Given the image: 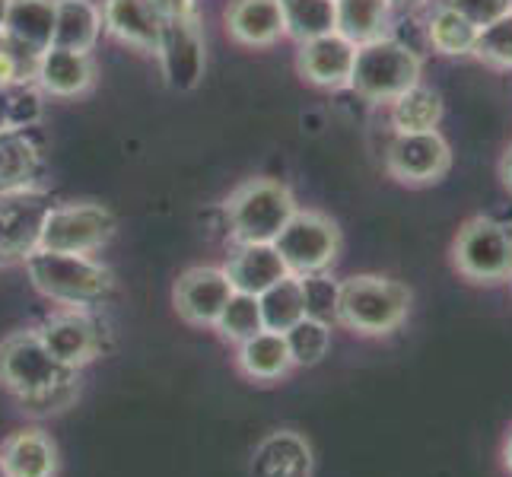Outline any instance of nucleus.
<instances>
[{
    "instance_id": "f257e3e1",
    "label": "nucleus",
    "mask_w": 512,
    "mask_h": 477,
    "mask_svg": "<svg viewBox=\"0 0 512 477\" xmlns=\"http://www.w3.org/2000/svg\"><path fill=\"white\" fill-rule=\"evenodd\" d=\"M0 388L35 417L61 414L80 398V369L51 357L35 328H20L0 341Z\"/></svg>"
},
{
    "instance_id": "f03ea898",
    "label": "nucleus",
    "mask_w": 512,
    "mask_h": 477,
    "mask_svg": "<svg viewBox=\"0 0 512 477\" xmlns=\"http://www.w3.org/2000/svg\"><path fill=\"white\" fill-rule=\"evenodd\" d=\"M29 284L61 309H96L115 290V274L93 255L39 249L23 261Z\"/></svg>"
},
{
    "instance_id": "7ed1b4c3",
    "label": "nucleus",
    "mask_w": 512,
    "mask_h": 477,
    "mask_svg": "<svg viewBox=\"0 0 512 477\" xmlns=\"http://www.w3.org/2000/svg\"><path fill=\"white\" fill-rule=\"evenodd\" d=\"M411 303L414 293L401 280L385 274H353L341 280L334 325L360 334V338H388L408 322Z\"/></svg>"
},
{
    "instance_id": "20e7f679",
    "label": "nucleus",
    "mask_w": 512,
    "mask_h": 477,
    "mask_svg": "<svg viewBox=\"0 0 512 477\" xmlns=\"http://www.w3.org/2000/svg\"><path fill=\"white\" fill-rule=\"evenodd\" d=\"M299 210L293 191L277 179H245L223 204L226 233L233 245L274 242Z\"/></svg>"
},
{
    "instance_id": "39448f33",
    "label": "nucleus",
    "mask_w": 512,
    "mask_h": 477,
    "mask_svg": "<svg viewBox=\"0 0 512 477\" xmlns=\"http://www.w3.org/2000/svg\"><path fill=\"white\" fill-rule=\"evenodd\" d=\"M420 77L423 58L417 55V48L395 39V35H382V39L357 48L350 90L366 102L388 105L401 93H408L414 83H420Z\"/></svg>"
},
{
    "instance_id": "423d86ee",
    "label": "nucleus",
    "mask_w": 512,
    "mask_h": 477,
    "mask_svg": "<svg viewBox=\"0 0 512 477\" xmlns=\"http://www.w3.org/2000/svg\"><path fill=\"white\" fill-rule=\"evenodd\" d=\"M452 268L478 287H500L512 277V223L468 217L452 239Z\"/></svg>"
},
{
    "instance_id": "0eeeda50",
    "label": "nucleus",
    "mask_w": 512,
    "mask_h": 477,
    "mask_svg": "<svg viewBox=\"0 0 512 477\" xmlns=\"http://www.w3.org/2000/svg\"><path fill=\"white\" fill-rule=\"evenodd\" d=\"M341 242V229L328 214L299 207L293 220L274 239V249L280 252L293 277H309L334 268V261L341 258Z\"/></svg>"
},
{
    "instance_id": "6e6552de",
    "label": "nucleus",
    "mask_w": 512,
    "mask_h": 477,
    "mask_svg": "<svg viewBox=\"0 0 512 477\" xmlns=\"http://www.w3.org/2000/svg\"><path fill=\"white\" fill-rule=\"evenodd\" d=\"M118 229L115 214L96 201L55 204L42 229V249L67 255H96L112 242Z\"/></svg>"
},
{
    "instance_id": "1a4fd4ad",
    "label": "nucleus",
    "mask_w": 512,
    "mask_h": 477,
    "mask_svg": "<svg viewBox=\"0 0 512 477\" xmlns=\"http://www.w3.org/2000/svg\"><path fill=\"white\" fill-rule=\"evenodd\" d=\"M51 207L55 204L42 188L0 194V268L23 264L42 249V229Z\"/></svg>"
},
{
    "instance_id": "9d476101",
    "label": "nucleus",
    "mask_w": 512,
    "mask_h": 477,
    "mask_svg": "<svg viewBox=\"0 0 512 477\" xmlns=\"http://www.w3.org/2000/svg\"><path fill=\"white\" fill-rule=\"evenodd\" d=\"M51 357L70 369L96 363L109 350V331L93 315V309H58L35 328Z\"/></svg>"
},
{
    "instance_id": "9b49d317",
    "label": "nucleus",
    "mask_w": 512,
    "mask_h": 477,
    "mask_svg": "<svg viewBox=\"0 0 512 477\" xmlns=\"http://www.w3.org/2000/svg\"><path fill=\"white\" fill-rule=\"evenodd\" d=\"M156 61H160L163 80L175 93L198 90L207 70V42L198 13L179 16V20H166L160 42H156Z\"/></svg>"
},
{
    "instance_id": "f8f14e48",
    "label": "nucleus",
    "mask_w": 512,
    "mask_h": 477,
    "mask_svg": "<svg viewBox=\"0 0 512 477\" xmlns=\"http://www.w3.org/2000/svg\"><path fill=\"white\" fill-rule=\"evenodd\" d=\"M385 169L408 188L439 185L452 169V147L439 131L395 134L385 150Z\"/></svg>"
},
{
    "instance_id": "ddd939ff",
    "label": "nucleus",
    "mask_w": 512,
    "mask_h": 477,
    "mask_svg": "<svg viewBox=\"0 0 512 477\" xmlns=\"http://www.w3.org/2000/svg\"><path fill=\"white\" fill-rule=\"evenodd\" d=\"M229 296H233V284H229L223 268H217V264H194L175 280L172 306L185 325L214 328Z\"/></svg>"
},
{
    "instance_id": "4468645a",
    "label": "nucleus",
    "mask_w": 512,
    "mask_h": 477,
    "mask_svg": "<svg viewBox=\"0 0 512 477\" xmlns=\"http://www.w3.org/2000/svg\"><path fill=\"white\" fill-rule=\"evenodd\" d=\"M353 61H357V45L347 42L341 32H328L319 39H309L296 51V70L306 83L319 90H350Z\"/></svg>"
},
{
    "instance_id": "2eb2a0df",
    "label": "nucleus",
    "mask_w": 512,
    "mask_h": 477,
    "mask_svg": "<svg viewBox=\"0 0 512 477\" xmlns=\"http://www.w3.org/2000/svg\"><path fill=\"white\" fill-rule=\"evenodd\" d=\"M252 477H312L315 474V452L312 443L290 427L271 430L258 439L249 462Z\"/></svg>"
},
{
    "instance_id": "dca6fc26",
    "label": "nucleus",
    "mask_w": 512,
    "mask_h": 477,
    "mask_svg": "<svg viewBox=\"0 0 512 477\" xmlns=\"http://www.w3.org/2000/svg\"><path fill=\"white\" fill-rule=\"evenodd\" d=\"M35 83L45 96L55 99H77L86 96L96 83V61L93 51H70L51 45L39 55V67H35Z\"/></svg>"
},
{
    "instance_id": "f3484780",
    "label": "nucleus",
    "mask_w": 512,
    "mask_h": 477,
    "mask_svg": "<svg viewBox=\"0 0 512 477\" xmlns=\"http://www.w3.org/2000/svg\"><path fill=\"white\" fill-rule=\"evenodd\" d=\"M102 32H109L115 42L156 51L163 32V13L153 7V0H102Z\"/></svg>"
},
{
    "instance_id": "a211bd4d",
    "label": "nucleus",
    "mask_w": 512,
    "mask_h": 477,
    "mask_svg": "<svg viewBox=\"0 0 512 477\" xmlns=\"http://www.w3.org/2000/svg\"><path fill=\"white\" fill-rule=\"evenodd\" d=\"M223 23L229 39L242 48H271L287 39L280 0H229Z\"/></svg>"
},
{
    "instance_id": "6ab92c4d",
    "label": "nucleus",
    "mask_w": 512,
    "mask_h": 477,
    "mask_svg": "<svg viewBox=\"0 0 512 477\" xmlns=\"http://www.w3.org/2000/svg\"><path fill=\"white\" fill-rule=\"evenodd\" d=\"M0 465L10 477H58L61 455L42 427H20L0 443Z\"/></svg>"
},
{
    "instance_id": "aec40b11",
    "label": "nucleus",
    "mask_w": 512,
    "mask_h": 477,
    "mask_svg": "<svg viewBox=\"0 0 512 477\" xmlns=\"http://www.w3.org/2000/svg\"><path fill=\"white\" fill-rule=\"evenodd\" d=\"M223 271L229 277V284L239 293L261 296L268 287H274L277 280H284L290 271L280 252L274 249V242H249V245H233V255L226 258Z\"/></svg>"
},
{
    "instance_id": "412c9836",
    "label": "nucleus",
    "mask_w": 512,
    "mask_h": 477,
    "mask_svg": "<svg viewBox=\"0 0 512 477\" xmlns=\"http://www.w3.org/2000/svg\"><path fill=\"white\" fill-rule=\"evenodd\" d=\"M236 369L245 379L261 382V385L287 379L293 373V360H290L284 334L261 328L252 338L236 344Z\"/></svg>"
},
{
    "instance_id": "4be33fe9",
    "label": "nucleus",
    "mask_w": 512,
    "mask_h": 477,
    "mask_svg": "<svg viewBox=\"0 0 512 477\" xmlns=\"http://www.w3.org/2000/svg\"><path fill=\"white\" fill-rule=\"evenodd\" d=\"M42 153L26 128H0V194L39 188Z\"/></svg>"
},
{
    "instance_id": "5701e85b",
    "label": "nucleus",
    "mask_w": 512,
    "mask_h": 477,
    "mask_svg": "<svg viewBox=\"0 0 512 477\" xmlns=\"http://www.w3.org/2000/svg\"><path fill=\"white\" fill-rule=\"evenodd\" d=\"M4 39L29 55H42L55 42V0H10Z\"/></svg>"
},
{
    "instance_id": "b1692460",
    "label": "nucleus",
    "mask_w": 512,
    "mask_h": 477,
    "mask_svg": "<svg viewBox=\"0 0 512 477\" xmlns=\"http://www.w3.org/2000/svg\"><path fill=\"white\" fill-rule=\"evenodd\" d=\"M392 0H334V32H341L347 42L366 45L382 35H392Z\"/></svg>"
},
{
    "instance_id": "393cba45",
    "label": "nucleus",
    "mask_w": 512,
    "mask_h": 477,
    "mask_svg": "<svg viewBox=\"0 0 512 477\" xmlns=\"http://www.w3.org/2000/svg\"><path fill=\"white\" fill-rule=\"evenodd\" d=\"M102 35V7L96 0H55V42L70 51H93Z\"/></svg>"
},
{
    "instance_id": "a878e982",
    "label": "nucleus",
    "mask_w": 512,
    "mask_h": 477,
    "mask_svg": "<svg viewBox=\"0 0 512 477\" xmlns=\"http://www.w3.org/2000/svg\"><path fill=\"white\" fill-rule=\"evenodd\" d=\"M443 96L427 83H414L408 93H401L395 102H388V121L395 134H420V131H439L443 121Z\"/></svg>"
},
{
    "instance_id": "bb28decb",
    "label": "nucleus",
    "mask_w": 512,
    "mask_h": 477,
    "mask_svg": "<svg viewBox=\"0 0 512 477\" xmlns=\"http://www.w3.org/2000/svg\"><path fill=\"white\" fill-rule=\"evenodd\" d=\"M423 32H427V42L436 55L443 58H465L474 55V42H478V26L468 23L462 13L452 10L449 4H439L427 23H423Z\"/></svg>"
},
{
    "instance_id": "cd10ccee",
    "label": "nucleus",
    "mask_w": 512,
    "mask_h": 477,
    "mask_svg": "<svg viewBox=\"0 0 512 477\" xmlns=\"http://www.w3.org/2000/svg\"><path fill=\"white\" fill-rule=\"evenodd\" d=\"M258 306H261V322L268 331L284 334L287 328H293L306 315V299L299 277L287 274L284 280H277L274 287H268L258 296Z\"/></svg>"
},
{
    "instance_id": "c85d7f7f",
    "label": "nucleus",
    "mask_w": 512,
    "mask_h": 477,
    "mask_svg": "<svg viewBox=\"0 0 512 477\" xmlns=\"http://www.w3.org/2000/svg\"><path fill=\"white\" fill-rule=\"evenodd\" d=\"M287 39L303 45L334 32V0H280Z\"/></svg>"
},
{
    "instance_id": "c756f323",
    "label": "nucleus",
    "mask_w": 512,
    "mask_h": 477,
    "mask_svg": "<svg viewBox=\"0 0 512 477\" xmlns=\"http://www.w3.org/2000/svg\"><path fill=\"white\" fill-rule=\"evenodd\" d=\"M284 341H287V350H290L293 369L319 366L328 357V350H331V325L319 322V318L303 315L293 328L284 331Z\"/></svg>"
},
{
    "instance_id": "7c9ffc66",
    "label": "nucleus",
    "mask_w": 512,
    "mask_h": 477,
    "mask_svg": "<svg viewBox=\"0 0 512 477\" xmlns=\"http://www.w3.org/2000/svg\"><path fill=\"white\" fill-rule=\"evenodd\" d=\"M261 328H264V322H261L258 296L233 290V296L226 299V306L217 318L214 331L229 344H242L245 338H252V334H258Z\"/></svg>"
},
{
    "instance_id": "2f4dec72",
    "label": "nucleus",
    "mask_w": 512,
    "mask_h": 477,
    "mask_svg": "<svg viewBox=\"0 0 512 477\" xmlns=\"http://www.w3.org/2000/svg\"><path fill=\"white\" fill-rule=\"evenodd\" d=\"M303 284V299H306V315L328 322L334 328V318H338V296H341V280H334L331 271L325 274H309L299 277Z\"/></svg>"
},
{
    "instance_id": "473e14b6",
    "label": "nucleus",
    "mask_w": 512,
    "mask_h": 477,
    "mask_svg": "<svg viewBox=\"0 0 512 477\" xmlns=\"http://www.w3.org/2000/svg\"><path fill=\"white\" fill-rule=\"evenodd\" d=\"M474 58L493 70H512V13L478 32Z\"/></svg>"
},
{
    "instance_id": "72a5a7b5",
    "label": "nucleus",
    "mask_w": 512,
    "mask_h": 477,
    "mask_svg": "<svg viewBox=\"0 0 512 477\" xmlns=\"http://www.w3.org/2000/svg\"><path fill=\"white\" fill-rule=\"evenodd\" d=\"M35 67H39V55H29L0 35V90L35 83Z\"/></svg>"
},
{
    "instance_id": "f704fd0d",
    "label": "nucleus",
    "mask_w": 512,
    "mask_h": 477,
    "mask_svg": "<svg viewBox=\"0 0 512 477\" xmlns=\"http://www.w3.org/2000/svg\"><path fill=\"white\" fill-rule=\"evenodd\" d=\"M452 10H458L468 23H474L478 29L503 20V16L512 13V0H446Z\"/></svg>"
},
{
    "instance_id": "c9c22d12",
    "label": "nucleus",
    "mask_w": 512,
    "mask_h": 477,
    "mask_svg": "<svg viewBox=\"0 0 512 477\" xmlns=\"http://www.w3.org/2000/svg\"><path fill=\"white\" fill-rule=\"evenodd\" d=\"M153 7L163 13V20H179V16H194V0H153Z\"/></svg>"
},
{
    "instance_id": "e433bc0d",
    "label": "nucleus",
    "mask_w": 512,
    "mask_h": 477,
    "mask_svg": "<svg viewBox=\"0 0 512 477\" xmlns=\"http://www.w3.org/2000/svg\"><path fill=\"white\" fill-rule=\"evenodd\" d=\"M500 462H503V471L512 477V427L506 430L503 436V446H500Z\"/></svg>"
},
{
    "instance_id": "4c0bfd02",
    "label": "nucleus",
    "mask_w": 512,
    "mask_h": 477,
    "mask_svg": "<svg viewBox=\"0 0 512 477\" xmlns=\"http://www.w3.org/2000/svg\"><path fill=\"white\" fill-rule=\"evenodd\" d=\"M500 179H503V185L512 191V147H506V153H503V159H500Z\"/></svg>"
},
{
    "instance_id": "58836bf2",
    "label": "nucleus",
    "mask_w": 512,
    "mask_h": 477,
    "mask_svg": "<svg viewBox=\"0 0 512 477\" xmlns=\"http://www.w3.org/2000/svg\"><path fill=\"white\" fill-rule=\"evenodd\" d=\"M427 4H430V0H392V7H401V10H420Z\"/></svg>"
},
{
    "instance_id": "ea45409f",
    "label": "nucleus",
    "mask_w": 512,
    "mask_h": 477,
    "mask_svg": "<svg viewBox=\"0 0 512 477\" xmlns=\"http://www.w3.org/2000/svg\"><path fill=\"white\" fill-rule=\"evenodd\" d=\"M7 13H10V0H0V35H4L7 26Z\"/></svg>"
},
{
    "instance_id": "a19ab883",
    "label": "nucleus",
    "mask_w": 512,
    "mask_h": 477,
    "mask_svg": "<svg viewBox=\"0 0 512 477\" xmlns=\"http://www.w3.org/2000/svg\"><path fill=\"white\" fill-rule=\"evenodd\" d=\"M0 477H10V474H7V471H4V465H0Z\"/></svg>"
},
{
    "instance_id": "79ce46f5",
    "label": "nucleus",
    "mask_w": 512,
    "mask_h": 477,
    "mask_svg": "<svg viewBox=\"0 0 512 477\" xmlns=\"http://www.w3.org/2000/svg\"><path fill=\"white\" fill-rule=\"evenodd\" d=\"M509 287H512V277H509Z\"/></svg>"
}]
</instances>
